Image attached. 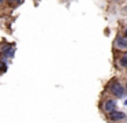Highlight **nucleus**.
<instances>
[{
    "label": "nucleus",
    "mask_w": 127,
    "mask_h": 123,
    "mask_svg": "<svg viewBox=\"0 0 127 123\" xmlns=\"http://www.w3.org/2000/svg\"><path fill=\"white\" fill-rule=\"evenodd\" d=\"M107 92L111 94V97L116 98V100L127 97L126 87H124V85L122 83L118 78H112L109 81V83L107 85Z\"/></svg>",
    "instance_id": "nucleus-1"
},
{
    "label": "nucleus",
    "mask_w": 127,
    "mask_h": 123,
    "mask_svg": "<svg viewBox=\"0 0 127 123\" xmlns=\"http://www.w3.org/2000/svg\"><path fill=\"white\" fill-rule=\"evenodd\" d=\"M100 109L102 112H105V115L109 114V112L118 109V100L113 97H108V98H104V101L100 103Z\"/></svg>",
    "instance_id": "nucleus-2"
},
{
    "label": "nucleus",
    "mask_w": 127,
    "mask_h": 123,
    "mask_svg": "<svg viewBox=\"0 0 127 123\" xmlns=\"http://www.w3.org/2000/svg\"><path fill=\"white\" fill-rule=\"evenodd\" d=\"M105 118H107V120L109 123H119V122H123V120L127 119V114L123 111H119V109H115V111L105 115Z\"/></svg>",
    "instance_id": "nucleus-3"
},
{
    "label": "nucleus",
    "mask_w": 127,
    "mask_h": 123,
    "mask_svg": "<svg viewBox=\"0 0 127 123\" xmlns=\"http://www.w3.org/2000/svg\"><path fill=\"white\" fill-rule=\"evenodd\" d=\"M113 48L116 51H127V37H124L122 33H118L113 41Z\"/></svg>",
    "instance_id": "nucleus-4"
},
{
    "label": "nucleus",
    "mask_w": 127,
    "mask_h": 123,
    "mask_svg": "<svg viewBox=\"0 0 127 123\" xmlns=\"http://www.w3.org/2000/svg\"><path fill=\"white\" fill-rule=\"evenodd\" d=\"M118 64L120 68H123V70H127V56H124V55H122V56L118 57Z\"/></svg>",
    "instance_id": "nucleus-5"
},
{
    "label": "nucleus",
    "mask_w": 127,
    "mask_h": 123,
    "mask_svg": "<svg viewBox=\"0 0 127 123\" xmlns=\"http://www.w3.org/2000/svg\"><path fill=\"white\" fill-rule=\"evenodd\" d=\"M7 70H8V63L4 62V60H0V74L6 73Z\"/></svg>",
    "instance_id": "nucleus-6"
},
{
    "label": "nucleus",
    "mask_w": 127,
    "mask_h": 123,
    "mask_svg": "<svg viewBox=\"0 0 127 123\" xmlns=\"http://www.w3.org/2000/svg\"><path fill=\"white\" fill-rule=\"evenodd\" d=\"M22 1L23 0H7V4H8L10 7H11V4L14 5V7H18V5L22 4Z\"/></svg>",
    "instance_id": "nucleus-7"
},
{
    "label": "nucleus",
    "mask_w": 127,
    "mask_h": 123,
    "mask_svg": "<svg viewBox=\"0 0 127 123\" xmlns=\"http://www.w3.org/2000/svg\"><path fill=\"white\" fill-rule=\"evenodd\" d=\"M122 34L124 36V37H127V26H124V29H123V33Z\"/></svg>",
    "instance_id": "nucleus-8"
},
{
    "label": "nucleus",
    "mask_w": 127,
    "mask_h": 123,
    "mask_svg": "<svg viewBox=\"0 0 127 123\" xmlns=\"http://www.w3.org/2000/svg\"><path fill=\"white\" fill-rule=\"evenodd\" d=\"M7 3V0H0V5H3V4H6Z\"/></svg>",
    "instance_id": "nucleus-9"
},
{
    "label": "nucleus",
    "mask_w": 127,
    "mask_h": 123,
    "mask_svg": "<svg viewBox=\"0 0 127 123\" xmlns=\"http://www.w3.org/2000/svg\"><path fill=\"white\" fill-rule=\"evenodd\" d=\"M123 105H124V107H127V97L124 98V101H123Z\"/></svg>",
    "instance_id": "nucleus-10"
},
{
    "label": "nucleus",
    "mask_w": 127,
    "mask_h": 123,
    "mask_svg": "<svg viewBox=\"0 0 127 123\" xmlns=\"http://www.w3.org/2000/svg\"><path fill=\"white\" fill-rule=\"evenodd\" d=\"M124 87H126V92H127V81H126V83H124Z\"/></svg>",
    "instance_id": "nucleus-11"
},
{
    "label": "nucleus",
    "mask_w": 127,
    "mask_h": 123,
    "mask_svg": "<svg viewBox=\"0 0 127 123\" xmlns=\"http://www.w3.org/2000/svg\"><path fill=\"white\" fill-rule=\"evenodd\" d=\"M123 55H124V56H127V51H124V52H123Z\"/></svg>",
    "instance_id": "nucleus-12"
}]
</instances>
